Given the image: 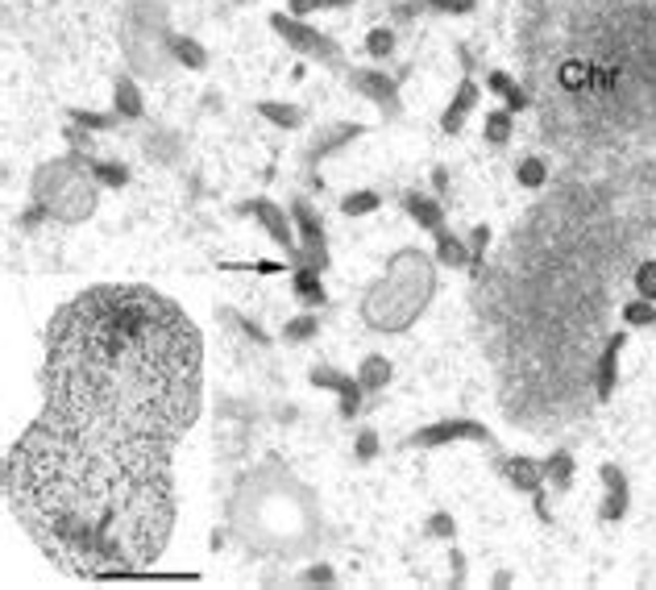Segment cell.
Instances as JSON below:
<instances>
[{"label":"cell","mask_w":656,"mask_h":590,"mask_svg":"<svg viewBox=\"0 0 656 590\" xmlns=\"http://www.w3.org/2000/svg\"><path fill=\"white\" fill-rule=\"evenodd\" d=\"M436 262L445 270H470V241L465 237H453L449 229H436Z\"/></svg>","instance_id":"obj_19"},{"label":"cell","mask_w":656,"mask_h":590,"mask_svg":"<svg viewBox=\"0 0 656 590\" xmlns=\"http://www.w3.org/2000/svg\"><path fill=\"white\" fill-rule=\"evenodd\" d=\"M167 46H171V59H175L179 67H187V71H204L208 67V50L200 46L196 38H187V34L171 30L167 34Z\"/></svg>","instance_id":"obj_21"},{"label":"cell","mask_w":656,"mask_h":590,"mask_svg":"<svg viewBox=\"0 0 656 590\" xmlns=\"http://www.w3.org/2000/svg\"><path fill=\"white\" fill-rule=\"evenodd\" d=\"M179 150H183V142H179L175 133H150L146 138V154L154 158V162H175Z\"/></svg>","instance_id":"obj_29"},{"label":"cell","mask_w":656,"mask_h":590,"mask_svg":"<svg viewBox=\"0 0 656 590\" xmlns=\"http://www.w3.org/2000/svg\"><path fill=\"white\" fill-rule=\"evenodd\" d=\"M503 100H507V113H524V109H528V104H532V96H528V92H524V88H511Z\"/></svg>","instance_id":"obj_43"},{"label":"cell","mask_w":656,"mask_h":590,"mask_svg":"<svg viewBox=\"0 0 656 590\" xmlns=\"http://www.w3.org/2000/svg\"><path fill=\"white\" fill-rule=\"evenodd\" d=\"M357 0H287V13L308 17V13H333V9H349Z\"/></svg>","instance_id":"obj_34"},{"label":"cell","mask_w":656,"mask_h":590,"mask_svg":"<svg viewBox=\"0 0 656 590\" xmlns=\"http://www.w3.org/2000/svg\"><path fill=\"white\" fill-rule=\"evenodd\" d=\"M349 88L357 92V96H366L370 104H378L387 117H399V79L387 75V71L378 67H353L349 71Z\"/></svg>","instance_id":"obj_10"},{"label":"cell","mask_w":656,"mask_h":590,"mask_svg":"<svg viewBox=\"0 0 656 590\" xmlns=\"http://www.w3.org/2000/svg\"><path fill=\"white\" fill-rule=\"evenodd\" d=\"M623 345H627V337L623 333H615L607 341V349H602V358H598V370H594V395L607 404L611 395H615V387H619V354H623Z\"/></svg>","instance_id":"obj_16"},{"label":"cell","mask_w":656,"mask_h":590,"mask_svg":"<svg viewBox=\"0 0 656 590\" xmlns=\"http://www.w3.org/2000/svg\"><path fill=\"white\" fill-rule=\"evenodd\" d=\"M308 383H312L316 391H333L337 395V412H341V420H357V416L366 412V387H362L357 374L337 370V366H312V370H308Z\"/></svg>","instance_id":"obj_8"},{"label":"cell","mask_w":656,"mask_h":590,"mask_svg":"<svg viewBox=\"0 0 656 590\" xmlns=\"http://www.w3.org/2000/svg\"><path fill=\"white\" fill-rule=\"evenodd\" d=\"M436 270H441V262L428 250L420 246L395 250L387 258V270L362 295V325L387 337L416 329L420 316L428 312L432 295H436Z\"/></svg>","instance_id":"obj_3"},{"label":"cell","mask_w":656,"mask_h":590,"mask_svg":"<svg viewBox=\"0 0 656 590\" xmlns=\"http://www.w3.org/2000/svg\"><path fill=\"white\" fill-rule=\"evenodd\" d=\"M499 474L507 478V487H515L519 495H536L544 487V466L528 453H503L499 457Z\"/></svg>","instance_id":"obj_13"},{"label":"cell","mask_w":656,"mask_h":590,"mask_svg":"<svg viewBox=\"0 0 656 590\" xmlns=\"http://www.w3.org/2000/svg\"><path fill=\"white\" fill-rule=\"evenodd\" d=\"M540 466H544V487H553L557 495L573 491V453L569 449H553Z\"/></svg>","instance_id":"obj_20"},{"label":"cell","mask_w":656,"mask_h":590,"mask_svg":"<svg viewBox=\"0 0 656 590\" xmlns=\"http://www.w3.org/2000/svg\"><path fill=\"white\" fill-rule=\"evenodd\" d=\"M233 5H245V0H233Z\"/></svg>","instance_id":"obj_48"},{"label":"cell","mask_w":656,"mask_h":590,"mask_svg":"<svg viewBox=\"0 0 656 590\" xmlns=\"http://www.w3.org/2000/svg\"><path fill=\"white\" fill-rule=\"evenodd\" d=\"M233 270H258V275H283L287 266H283V262H262V258H254L250 266H233Z\"/></svg>","instance_id":"obj_42"},{"label":"cell","mask_w":656,"mask_h":590,"mask_svg":"<svg viewBox=\"0 0 656 590\" xmlns=\"http://www.w3.org/2000/svg\"><path fill=\"white\" fill-rule=\"evenodd\" d=\"M113 113H117L121 121H142L146 117V96H142L138 79L133 75H117V84H113Z\"/></svg>","instance_id":"obj_17"},{"label":"cell","mask_w":656,"mask_h":590,"mask_svg":"<svg viewBox=\"0 0 656 590\" xmlns=\"http://www.w3.org/2000/svg\"><path fill=\"white\" fill-rule=\"evenodd\" d=\"M92 158L88 150H67L54 162H42L34 171L30 196L50 212V221L59 225H83L100 204V183L92 179Z\"/></svg>","instance_id":"obj_4"},{"label":"cell","mask_w":656,"mask_h":590,"mask_svg":"<svg viewBox=\"0 0 656 590\" xmlns=\"http://www.w3.org/2000/svg\"><path fill=\"white\" fill-rule=\"evenodd\" d=\"M391 374H395V366H391V358H387V354H370V358H362V366H357V379H362L366 395L387 391Z\"/></svg>","instance_id":"obj_22"},{"label":"cell","mask_w":656,"mask_h":590,"mask_svg":"<svg viewBox=\"0 0 656 590\" xmlns=\"http://www.w3.org/2000/svg\"><path fill=\"white\" fill-rule=\"evenodd\" d=\"M623 325L627 329H656V304L652 300H632V304H623Z\"/></svg>","instance_id":"obj_27"},{"label":"cell","mask_w":656,"mask_h":590,"mask_svg":"<svg viewBox=\"0 0 656 590\" xmlns=\"http://www.w3.org/2000/svg\"><path fill=\"white\" fill-rule=\"evenodd\" d=\"M254 109H258V117L270 121L275 129H299L304 125V113L295 109V104H287V100H258Z\"/></svg>","instance_id":"obj_23"},{"label":"cell","mask_w":656,"mask_h":590,"mask_svg":"<svg viewBox=\"0 0 656 590\" xmlns=\"http://www.w3.org/2000/svg\"><path fill=\"white\" fill-rule=\"evenodd\" d=\"M636 291L656 304V262H640L636 266Z\"/></svg>","instance_id":"obj_39"},{"label":"cell","mask_w":656,"mask_h":590,"mask_svg":"<svg viewBox=\"0 0 656 590\" xmlns=\"http://www.w3.org/2000/svg\"><path fill=\"white\" fill-rule=\"evenodd\" d=\"M225 532L254 557L295 561L320 545V499L279 457L250 466L225 503Z\"/></svg>","instance_id":"obj_2"},{"label":"cell","mask_w":656,"mask_h":590,"mask_svg":"<svg viewBox=\"0 0 656 590\" xmlns=\"http://www.w3.org/2000/svg\"><path fill=\"white\" fill-rule=\"evenodd\" d=\"M366 50H370V59L387 63L395 54V30H387V25H378V30L366 34Z\"/></svg>","instance_id":"obj_32"},{"label":"cell","mask_w":656,"mask_h":590,"mask_svg":"<svg viewBox=\"0 0 656 590\" xmlns=\"http://www.w3.org/2000/svg\"><path fill=\"white\" fill-rule=\"evenodd\" d=\"M465 241H470V270H474V266H482V258H486V246H490V229H486V225H474Z\"/></svg>","instance_id":"obj_38"},{"label":"cell","mask_w":656,"mask_h":590,"mask_svg":"<svg viewBox=\"0 0 656 590\" xmlns=\"http://www.w3.org/2000/svg\"><path fill=\"white\" fill-rule=\"evenodd\" d=\"M220 320H229L233 329H241V337L245 341H254V345H270V337H266V329L258 325V320H250V316H241V312H220Z\"/></svg>","instance_id":"obj_33"},{"label":"cell","mask_w":656,"mask_h":590,"mask_svg":"<svg viewBox=\"0 0 656 590\" xmlns=\"http://www.w3.org/2000/svg\"><path fill=\"white\" fill-rule=\"evenodd\" d=\"M598 478H602V491H607L598 516H602V524H619L627 516V507H632V482H627V474L611 462L598 470Z\"/></svg>","instance_id":"obj_12"},{"label":"cell","mask_w":656,"mask_h":590,"mask_svg":"<svg viewBox=\"0 0 656 590\" xmlns=\"http://www.w3.org/2000/svg\"><path fill=\"white\" fill-rule=\"evenodd\" d=\"M42 408L5 457V499L63 574L154 565L175 532V449L204 412V337L146 283H96L54 312Z\"/></svg>","instance_id":"obj_1"},{"label":"cell","mask_w":656,"mask_h":590,"mask_svg":"<svg viewBox=\"0 0 656 590\" xmlns=\"http://www.w3.org/2000/svg\"><path fill=\"white\" fill-rule=\"evenodd\" d=\"M92 179H96L100 187L121 192V187L129 183V167H125V162H108V158H92Z\"/></svg>","instance_id":"obj_26"},{"label":"cell","mask_w":656,"mask_h":590,"mask_svg":"<svg viewBox=\"0 0 656 590\" xmlns=\"http://www.w3.org/2000/svg\"><path fill=\"white\" fill-rule=\"evenodd\" d=\"M424 532H428L432 541H453V536H457V520H453L449 512H432Z\"/></svg>","instance_id":"obj_36"},{"label":"cell","mask_w":656,"mask_h":590,"mask_svg":"<svg viewBox=\"0 0 656 590\" xmlns=\"http://www.w3.org/2000/svg\"><path fill=\"white\" fill-rule=\"evenodd\" d=\"M241 212H250V217L258 221V225L266 229V237L275 241L279 250H283L287 258L299 250V233H295V221L287 217V208L283 204H275L270 196H258V200H250V204H241Z\"/></svg>","instance_id":"obj_9"},{"label":"cell","mask_w":656,"mask_h":590,"mask_svg":"<svg viewBox=\"0 0 656 590\" xmlns=\"http://www.w3.org/2000/svg\"><path fill=\"white\" fill-rule=\"evenodd\" d=\"M511 117H515V113H507V109H494V113H486V125H482V138H486L490 146H507V138H511Z\"/></svg>","instance_id":"obj_28"},{"label":"cell","mask_w":656,"mask_h":590,"mask_svg":"<svg viewBox=\"0 0 656 590\" xmlns=\"http://www.w3.org/2000/svg\"><path fill=\"white\" fill-rule=\"evenodd\" d=\"M532 512H536L540 524H553V507H549V491H544V487L532 495Z\"/></svg>","instance_id":"obj_40"},{"label":"cell","mask_w":656,"mask_h":590,"mask_svg":"<svg viewBox=\"0 0 656 590\" xmlns=\"http://www.w3.org/2000/svg\"><path fill=\"white\" fill-rule=\"evenodd\" d=\"M515 179H519V187H544V179H549V171H544V158H536V154H528V158H519V167H515Z\"/></svg>","instance_id":"obj_31"},{"label":"cell","mask_w":656,"mask_h":590,"mask_svg":"<svg viewBox=\"0 0 656 590\" xmlns=\"http://www.w3.org/2000/svg\"><path fill=\"white\" fill-rule=\"evenodd\" d=\"M71 121L83 125L88 133H108V129H117V113H96V109H71Z\"/></svg>","instance_id":"obj_30"},{"label":"cell","mask_w":656,"mask_h":590,"mask_svg":"<svg viewBox=\"0 0 656 590\" xmlns=\"http://www.w3.org/2000/svg\"><path fill=\"white\" fill-rule=\"evenodd\" d=\"M432 187H436V192L445 196V192H449V171H445V167H436V171H432Z\"/></svg>","instance_id":"obj_46"},{"label":"cell","mask_w":656,"mask_h":590,"mask_svg":"<svg viewBox=\"0 0 656 590\" xmlns=\"http://www.w3.org/2000/svg\"><path fill=\"white\" fill-rule=\"evenodd\" d=\"M299 586H337V570L333 565H308L304 574H299Z\"/></svg>","instance_id":"obj_37"},{"label":"cell","mask_w":656,"mask_h":590,"mask_svg":"<svg viewBox=\"0 0 656 590\" xmlns=\"http://www.w3.org/2000/svg\"><path fill=\"white\" fill-rule=\"evenodd\" d=\"M378 204L382 196L374 187H357V192L341 196V217H370V212H378Z\"/></svg>","instance_id":"obj_25"},{"label":"cell","mask_w":656,"mask_h":590,"mask_svg":"<svg viewBox=\"0 0 656 590\" xmlns=\"http://www.w3.org/2000/svg\"><path fill=\"white\" fill-rule=\"evenodd\" d=\"M270 30L304 59L316 63H341V42L333 34H320L316 25H308V17H295V13H270Z\"/></svg>","instance_id":"obj_5"},{"label":"cell","mask_w":656,"mask_h":590,"mask_svg":"<svg viewBox=\"0 0 656 590\" xmlns=\"http://www.w3.org/2000/svg\"><path fill=\"white\" fill-rule=\"evenodd\" d=\"M486 88L494 92V96H507V92L515 88V84H511V75H507V71H490V75H486Z\"/></svg>","instance_id":"obj_41"},{"label":"cell","mask_w":656,"mask_h":590,"mask_svg":"<svg viewBox=\"0 0 656 590\" xmlns=\"http://www.w3.org/2000/svg\"><path fill=\"white\" fill-rule=\"evenodd\" d=\"M449 565H453V586H461V582H465V553L461 549H453V557H449Z\"/></svg>","instance_id":"obj_44"},{"label":"cell","mask_w":656,"mask_h":590,"mask_svg":"<svg viewBox=\"0 0 656 590\" xmlns=\"http://www.w3.org/2000/svg\"><path fill=\"white\" fill-rule=\"evenodd\" d=\"M291 221L299 233V250L291 254V266H312V270H328V237H324V221L316 217V208L308 200L291 204Z\"/></svg>","instance_id":"obj_7"},{"label":"cell","mask_w":656,"mask_h":590,"mask_svg":"<svg viewBox=\"0 0 656 590\" xmlns=\"http://www.w3.org/2000/svg\"><path fill=\"white\" fill-rule=\"evenodd\" d=\"M453 441L494 445V433H490L482 420H470V416H449V420H436V424L416 428V433L403 441V449H441V445H453Z\"/></svg>","instance_id":"obj_6"},{"label":"cell","mask_w":656,"mask_h":590,"mask_svg":"<svg viewBox=\"0 0 656 590\" xmlns=\"http://www.w3.org/2000/svg\"><path fill=\"white\" fill-rule=\"evenodd\" d=\"M478 100H482L478 84H474V79H461L457 92H453V100L445 104V113H441V129H445V133H461V125L470 121L474 109H478Z\"/></svg>","instance_id":"obj_14"},{"label":"cell","mask_w":656,"mask_h":590,"mask_svg":"<svg viewBox=\"0 0 656 590\" xmlns=\"http://www.w3.org/2000/svg\"><path fill=\"white\" fill-rule=\"evenodd\" d=\"M357 138H366V125H362V121H337V125L320 129V133L312 138V146H308V154H304L308 171H316V167L324 162V158L341 154V150H345V146H353Z\"/></svg>","instance_id":"obj_11"},{"label":"cell","mask_w":656,"mask_h":590,"mask_svg":"<svg viewBox=\"0 0 656 590\" xmlns=\"http://www.w3.org/2000/svg\"><path fill=\"white\" fill-rule=\"evenodd\" d=\"M291 291L304 308H324L328 304L324 279H320V270H312V266H291Z\"/></svg>","instance_id":"obj_18"},{"label":"cell","mask_w":656,"mask_h":590,"mask_svg":"<svg viewBox=\"0 0 656 590\" xmlns=\"http://www.w3.org/2000/svg\"><path fill=\"white\" fill-rule=\"evenodd\" d=\"M312 337H320V316H316V308L291 316V320L283 325V341L287 345H304V341H312Z\"/></svg>","instance_id":"obj_24"},{"label":"cell","mask_w":656,"mask_h":590,"mask_svg":"<svg viewBox=\"0 0 656 590\" xmlns=\"http://www.w3.org/2000/svg\"><path fill=\"white\" fill-rule=\"evenodd\" d=\"M474 5H478V0H445V13H453V17H465V13H474Z\"/></svg>","instance_id":"obj_45"},{"label":"cell","mask_w":656,"mask_h":590,"mask_svg":"<svg viewBox=\"0 0 656 590\" xmlns=\"http://www.w3.org/2000/svg\"><path fill=\"white\" fill-rule=\"evenodd\" d=\"M420 5H428V9H441V13H445V0H420Z\"/></svg>","instance_id":"obj_47"},{"label":"cell","mask_w":656,"mask_h":590,"mask_svg":"<svg viewBox=\"0 0 656 590\" xmlns=\"http://www.w3.org/2000/svg\"><path fill=\"white\" fill-rule=\"evenodd\" d=\"M403 212L424 229V233H436L445 229V204L441 196H428V192H403Z\"/></svg>","instance_id":"obj_15"},{"label":"cell","mask_w":656,"mask_h":590,"mask_svg":"<svg viewBox=\"0 0 656 590\" xmlns=\"http://www.w3.org/2000/svg\"><path fill=\"white\" fill-rule=\"evenodd\" d=\"M378 449H382V441H378V433L374 428H357V437H353V462H374L378 457Z\"/></svg>","instance_id":"obj_35"}]
</instances>
